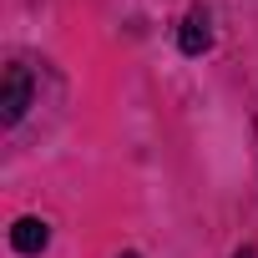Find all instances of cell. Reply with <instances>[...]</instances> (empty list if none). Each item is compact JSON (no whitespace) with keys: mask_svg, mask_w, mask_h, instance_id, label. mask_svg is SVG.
<instances>
[{"mask_svg":"<svg viewBox=\"0 0 258 258\" xmlns=\"http://www.w3.org/2000/svg\"><path fill=\"white\" fill-rule=\"evenodd\" d=\"M177 46H182V56H203V51L213 46V21H208L203 6H192V11L182 16V26H177Z\"/></svg>","mask_w":258,"mask_h":258,"instance_id":"obj_2","label":"cell"},{"mask_svg":"<svg viewBox=\"0 0 258 258\" xmlns=\"http://www.w3.org/2000/svg\"><path fill=\"white\" fill-rule=\"evenodd\" d=\"M31 91H36V81H31V66L11 61V66H6V86H0V121H6V126H16V121L26 116V106H31Z\"/></svg>","mask_w":258,"mask_h":258,"instance_id":"obj_1","label":"cell"},{"mask_svg":"<svg viewBox=\"0 0 258 258\" xmlns=\"http://www.w3.org/2000/svg\"><path fill=\"white\" fill-rule=\"evenodd\" d=\"M238 258H258V253H253V248H238Z\"/></svg>","mask_w":258,"mask_h":258,"instance_id":"obj_4","label":"cell"},{"mask_svg":"<svg viewBox=\"0 0 258 258\" xmlns=\"http://www.w3.org/2000/svg\"><path fill=\"white\" fill-rule=\"evenodd\" d=\"M46 243H51V223L46 218H16L11 223V248L16 253L36 258V253H46Z\"/></svg>","mask_w":258,"mask_h":258,"instance_id":"obj_3","label":"cell"},{"mask_svg":"<svg viewBox=\"0 0 258 258\" xmlns=\"http://www.w3.org/2000/svg\"><path fill=\"white\" fill-rule=\"evenodd\" d=\"M121 258H142V253H121Z\"/></svg>","mask_w":258,"mask_h":258,"instance_id":"obj_5","label":"cell"}]
</instances>
